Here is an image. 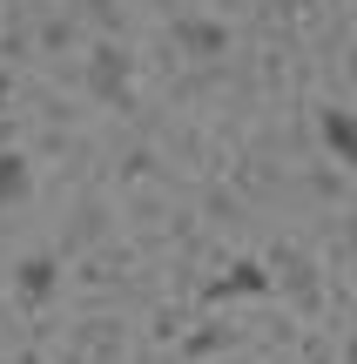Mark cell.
Listing matches in <instances>:
<instances>
[{"label": "cell", "mask_w": 357, "mask_h": 364, "mask_svg": "<svg viewBox=\"0 0 357 364\" xmlns=\"http://www.w3.org/2000/svg\"><path fill=\"white\" fill-rule=\"evenodd\" d=\"M331 142L344 149V156H357V115H331Z\"/></svg>", "instance_id": "cell-1"}]
</instances>
